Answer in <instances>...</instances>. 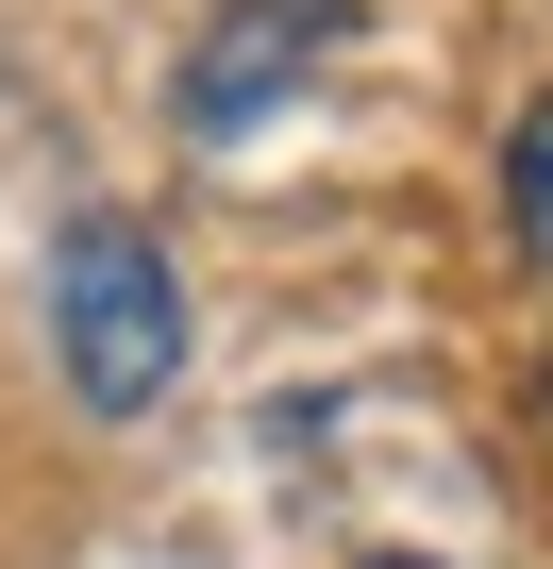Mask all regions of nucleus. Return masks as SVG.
Masks as SVG:
<instances>
[{
	"label": "nucleus",
	"instance_id": "3",
	"mask_svg": "<svg viewBox=\"0 0 553 569\" xmlns=\"http://www.w3.org/2000/svg\"><path fill=\"white\" fill-rule=\"evenodd\" d=\"M503 234H520V251L553 268V101H536V118L503 134Z\"/></svg>",
	"mask_w": 553,
	"mask_h": 569
},
{
	"label": "nucleus",
	"instance_id": "2",
	"mask_svg": "<svg viewBox=\"0 0 553 569\" xmlns=\"http://www.w3.org/2000/svg\"><path fill=\"white\" fill-rule=\"evenodd\" d=\"M353 34V0H218L201 18V51H185V134H251L268 101H303V68Z\"/></svg>",
	"mask_w": 553,
	"mask_h": 569
},
{
	"label": "nucleus",
	"instance_id": "4",
	"mask_svg": "<svg viewBox=\"0 0 553 569\" xmlns=\"http://www.w3.org/2000/svg\"><path fill=\"white\" fill-rule=\"evenodd\" d=\"M386 569H419V552H386Z\"/></svg>",
	"mask_w": 553,
	"mask_h": 569
},
{
	"label": "nucleus",
	"instance_id": "1",
	"mask_svg": "<svg viewBox=\"0 0 553 569\" xmlns=\"http://www.w3.org/2000/svg\"><path fill=\"white\" fill-rule=\"evenodd\" d=\"M51 369L85 419H151L185 386V268L151 251V218H68L51 234Z\"/></svg>",
	"mask_w": 553,
	"mask_h": 569
}]
</instances>
